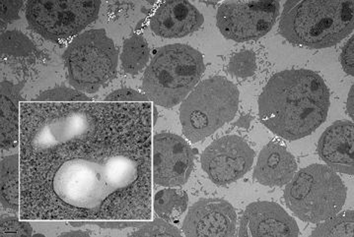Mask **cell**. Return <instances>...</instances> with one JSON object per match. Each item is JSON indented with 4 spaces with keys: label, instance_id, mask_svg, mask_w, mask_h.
I'll list each match as a JSON object with an SVG mask.
<instances>
[{
    "label": "cell",
    "instance_id": "4fadbf2b",
    "mask_svg": "<svg viewBox=\"0 0 354 237\" xmlns=\"http://www.w3.org/2000/svg\"><path fill=\"white\" fill-rule=\"evenodd\" d=\"M295 218L281 205L261 201L250 204L240 220L238 236H298Z\"/></svg>",
    "mask_w": 354,
    "mask_h": 237
},
{
    "label": "cell",
    "instance_id": "52a82bcc",
    "mask_svg": "<svg viewBox=\"0 0 354 237\" xmlns=\"http://www.w3.org/2000/svg\"><path fill=\"white\" fill-rule=\"evenodd\" d=\"M69 84L84 93L94 94L117 75L119 52L104 29L78 34L64 54Z\"/></svg>",
    "mask_w": 354,
    "mask_h": 237
},
{
    "label": "cell",
    "instance_id": "5bb4252c",
    "mask_svg": "<svg viewBox=\"0 0 354 237\" xmlns=\"http://www.w3.org/2000/svg\"><path fill=\"white\" fill-rule=\"evenodd\" d=\"M205 22L203 14L186 0L163 2L150 20L152 32L162 38H184L198 31Z\"/></svg>",
    "mask_w": 354,
    "mask_h": 237
},
{
    "label": "cell",
    "instance_id": "f546056e",
    "mask_svg": "<svg viewBox=\"0 0 354 237\" xmlns=\"http://www.w3.org/2000/svg\"><path fill=\"white\" fill-rule=\"evenodd\" d=\"M252 119H253V117L251 116H244L240 117L239 121L236 122L235 125L239 126V127L248 128L250 126V122L252 121Z\"/></svg>",
    "mask_w": 354,
    "mask_h": 237
},
{
    "label": "cell",
    "instance_id": "5b68a950",
    "mask_svg": "<svg viewBox=\"0 0 354 237\" xmlns=\"http://www.w3.org/2000/svg\"><path fill=\"white\" fill-rule=\"evenodd\" d=\"M239 90L222 76L201 81L183 101L180 121L187 140L200 142L234 118L239 107Z\"/></svg>",
    "mask_w": 354,
    "mask_h": 237
},
{
    "label": "cell",
    "instance_id": "2e32d148",
    "mask_svg": "<svg viewBox=\"0 0 354 237\" xmlns=\"http://www.w3.org/2000/svg\"><path fill=\"white\" fill-rule=\"evenodd\" d=\"M296 169L297 163L292 154L283 145L270 142L259 155L254 178L263 185L281 187L293 178Z\"/></svg>",
    "mask_w": 354,
    "mask_h": 237
},
{
    "label": "cell",
    "instance_id": "4dcf8cb0",
    "mask_svg": "<svg viewBox=\"0 0 354 237\" xmlns=\"http://www.w3.org/2000/svg\"><path fill=\"white\" fill-rule=\"evenodd\" d=\"M348 112L351 118H353V86L351 87V92H349L348 100Z\"/></svg>",
    "mask_w": 354,
    "mask_h": 237
},
{
    "label": "cell",
    "instance_id": "8992f818",
    "mask_svg": "<svg viewBox=\"0 0 354 237\" xmlns=\"http://www.w3.org/2000/svg\"><path fill=\"white\" fill-rule=\"evenodd\" d=\"M346 185L328 165H312L295 174L286 184V206L301 220L320 224L342 211Z\"/></svg>",
    "mask_w": 354,
    "mask_h": 237
},
{
    "label": "cell",
    "instance_id": "d6986e66",
    "mask_svg": "<svg viewBox=\"0 0 354 237\" xmlns=\"http://www.w3.org/2000/svg\"><path fill=\"white\" fill-rule=\"evenodd\" d=\"M149 57V47L141 34H134L124 41L120 62L127 74L136 75L140 73L147 68Z\"/></svg>",
    "mask_w": 354,
    "mask_h": 237
},
{
    "label": "cell",
    "instance_id": "484cf974",
    "mask_svg": "<svg viewBox=\"0 0 354 237\" xmlns=\"http://www.w3.org/2000/svg\"><path fill=\"white\" fill-rule=\"evenodd\" d=\"M33 229L28 222H22L17 218L4 217L0 220V236H32Z\"/></svg>",
    "mask_w": 354,
    "mask_h": 237
},
{
    "label": "cell",
    "instance_id": "9c48e42d",
    "mask_svg": "<svg viewBox=\"0 0 354 237\" xmlns=\"http://www.w3.org/2000/svg\"><path fill=\"white\" fill-rule=\"evenodd\" d=\"M279 8V1L223 2L217 11V27L228 40H259L274 27Z\"/></svg>",
    "mask_w": 354,
    "mask_h": 237
},
{
    "label": "cell",
    "instance_id": "7c38bea8",
    "mask_svg": "<svg viewBox=\"0 0 354 237\" xmlns=\"http://www.w3.org/2000/svg\"><path fill=\"white\" fill-rule=\"evenodd\" d=\"M237 214L232 205L219 198L201 199L187 212L182 225L186 236L231 237L236 236Z\"/></svg>",
    "mask_w": 354,
    "mask_h": 237
},
{
    "label": "cell",
    "instance_id": "d4e9b609",
    "mask_svg": "<svg viewBox=\"0 0 354 237\" xmlns=\"http://www.w3.org/2000/svg\"><path fill=\"white\" fill-rule=\"evenodd\" d=\"M129 236H180L182 232L170 223L157 218L153 222H142V224L134 227Z\"/></svg>",
    "mask_w": 354,
    "mask_h": 237
},
{
    "label": "cell",
    "instance_id": "7402d4cb",
    "mask_svg": "<svg viewBox=\"0 0 354 237\" xmlns=\"http://www.w3.org/2000/svg\"><path fill=\"white\" fill-rule=\"evenodd\" d=\"M0 50L6 56H28L36 50V45L22 32L6 31L2 32Z\"/></svg>",
    "mask_w": 354,
    "mask_h": 237
},
{
    "label": "cell",
    "instance_id": "f1b7e54d",
    "mask_svg": "<svg viewBox=\"0 0 354 237\" xmlns=\"http://www.w3.org/2000/svg\"><path fill=\"white\" fill-rule=\"evenodd\" d=\"M354 37H351V40L342 50L341 55V61L342 68L348 75H354Z\"/></svg>",
    "mask_w": 354,
    "mask_h": 237
},
{
    "label": "cell",
    "instance_id": "4316f807",
    "mask_svg": "<svg viewBox=\"0 0 354 237\" xmlns=\"http://www.w3.org/2000/svg\"><path fill=\"white\" fill-rule=\"evenodd\" d=\"M104 102L108 103H134L150 102L149 99L140 92L133 89H120L112 92L106 96Z\"/></svg>",
    "mask_w": 354,
    "mask_h": 237
},
{
    "label": "cell",
    "instance_id": "3957f363",
    "mask_svg": "<svg viewBox=\"0 0 354 237\" xmlns=\"http://www.w3.org/2000/svg\"><path fill=\"white\" fill-rule=\"evenodd\" d=\"M354 29L353 1H288L279 31L293 45L320 50L341 43Z\"/></svg>",
    "mask_w": 354,
    "mask_h": 237
},
{
    "label": "cell",
    "instance_id": "ba28073f",
    "mask_svg": "<svg viewBox=\"0 0 354 237\" xmlns=\"http://www.w3.org/2000/svg\"><path fill=\"white\" fill-rule=\"evenodd\" d=\"M101 1H28L25 16L33 31L54 43L66 41L98 18Z\"/></svg>",
    "mask_w": 354,
    "mask_h": 237
},
{
    "label": "cell",
    "instance_id": "ac0fdd59",
    "mask_svg": "<svg viewBox=\"0 0 354 237\" xmlns=\"http://www.w3.org/2000/svg\"><path fill=\"white\" fill-rule=\"evenodd\" d=\"M19 155L4 156L1 160L0 172V196L4 209L14 212L20 211L21 205V170Z\"/></svg>",
    "mask_w": 354,
    "mask_h": 237
},
{
    "label": "cell",
    "instance_id": "1f68e13d",
    "mask_svg": "<svg viewBox=\"0 0 354 237\" xmlns=\"http://www.w3.org/2000/svg\"><path fill=\"white\" fill-rule=\"evenodd\" d=\"M91 236V232H88V231H84L64 232V234H60V236Z\"/></svg>",
    "mask_w": 354,
    "mask_h": 237
},
{
    "label": "cell",
    "instance_id": "44dd1931",
    "mask_svg": "<svg viewBox=\"0 0 354 237\" xmlns=\"http://www.w3.org/2000/svg\"><path fill=\"white\" fill-rule=\"evenodd\" d=\"M353 211L337 214L334 217L324 220L312 232V236H353Z\"/></svg>",
    "mask_w": 354,
    "mask_h": 237
},
{
    "label": "cell",
    "instance_id": "cb8c5ba5",
    "mask_svg": "<svg viewBox=\"0 0 354 237\" xmlns=\"http://www.w3.org/2000/svg\"><path fill=\"white\" fill-rule=\"evenodd\" d=\"M228 73L235 77H251L257 70L256 54L252 50H242L231 57L228 64Z\"/></svg>",
    "mask_w": 354,
    "mask_h": 237
},
{
    "label": "cell",
    "instance_id": "603a6c76",
    "mask_svg": "<svg viewBox=\"0 0 354 237\" xmlns=\"http://www.w3.org/2000/svg\"><path fill=\"white\" fill-rule=\"evenodd\" d=\"M33 102L37 103H84L92 102V99L83 94L82 92L66 86L55 87L41 92Z\"/></svg>",
    "mask_w": 354,
    "mask_h": 237
},
{
    "label": "cell",
    "instance_id": "7a4b0ae2",
    "mask_svg": "<svg viewBox=\"0 0 354 237\" xmlns=\"http://www.w3.org/2000/svg\"><path fill=\"white\" fill-rule=\"evenodd\" d=\"M328 109L327 85L320 75L306 69L277 73L259 98L261 123L288 141L311 135L327 119Z\"/></svg>",
    "mask_w": 354,
    "mask_h": 237
},
{
    "label": "cell",
    "instance_id": "ffe728a7",
    "mask_svg": "<svg viewBox=\"0 0 354 237\" xmlns=\"http://www.w3.org/2000/svg\"><path fill=\"white\" fill-rule=\"evenodd\" d=\"M187 204L189 196L183 190L169 188L159 191L154 197L155 213L168 223H177L186 212Z\"/></svg>",
    "mask_w": 354,
    "mask_h": 237
},
{
    "label": "cell",
    "instance_id": "6da1fadb",
    "mask_svg": "<svg viewBox=\"0 0 354 237\" xmlns=\"http://www.w3.org/2000/svg\"><path fill=\"white\" fill-rule=\"evenodd\" d=\"M21 218H151V103H23Z\"/></svg>",
    "mask_w": 354,
    "mask_h": 237
},
{
    "label": "cell",
    "instance_id": "d6a6232c",
    "mask_svg": "<svg viewBox=\"0 0 354 237\" xmlns=\"http://www.w3.org/2000/svg\"><path fill=\"white\" fill-rule=\"evenodd\" d=\"M35 236H45L44 234H35Z\"/></svg>",
    "mask_w": 354,
    "mask_h": 237
},
{
    "label": "cell",
    "instance_id": "e0dca14e",
    "mask_svg": "<svg viewBox=\"0 0 354 237\" xmlns=\"http://www.w3.org/2000/svg\"><path fill=\"white\" fill-rule=\"evenodd\" d=\"M25 82L13 84L2 81L0 87V126L2 151L16 148L20 142V101L21 91Z\"/></svg>",
    "mask_w": 354,
    "mask_h": 237
},
{
    "label": "cell",
    "instance_id": "8fae6325",
    "mask_svg": "<svg viewBox=\"0 0 354 237\" xmlns=\"http://www.w3.org/2000/svg\"><path fill=\"white\" fill-rule=\"evenodd\" d=\"M153 181L165 187L182 186L187 183L194 165V153L184 138L173 133L154 136Z\"/></svg>",
    "mask_w": 354,
    "mask_h": 237
},
{
    "label": "cell",
    "instance_id": "83f0119b",
    "mask_svg": "<svg viewBox=\"0 0 354 237\" xmlns=\"http://www.w3.org/2000/svg\"><path fill=\"white\" fill-rule=\"evenodd\" d=\"M1 30L11 21L18 19V12L23 6V1H1Z\"/></svg>",
    "mask_w": 354,
    "mask_h": 237
},
{
    "label": "cell",
    "instance_id": "9a60e30c",
    "mask_svg": "<svg viewBox=\"0 0 354 237\" xmlns=\"http://www.w3.org/2000/svg\"><path fill=\"white\" fill-rule=\"evenodd\" d=\"M354 126L351 121L335 122L322 134L318 154L335 172L353 176Z\"/></svg>",
    "mask_w": 354,
    "mask_h": 237
},
{
    "label": "cell",
    "instance_id": "30bf717a",
    "mask_svg": "<svg viewBox=\"0 0 354 237\" xmlns=\"http://www.w3.org/2000/svg\"><path fill=\"white\" fill-rule=\"evenodd\" d=\"M254 150L243 138L227 135L212 142L201 155L203 169L212 183L228 185L239 181L253 165Z\"/></svg>",
    "mask_w": 354,
    "mask_h": 237
},
{
    "label": "cell",
    "instance_id": "277c9868",
    "mask_svg": "<svg viewBox=\"0 0 354 237\" xmlns=\"http://www.w3.org/2000/svg\"><path fill=\"white\" fill-rule=\"evenodd\" d=\"M205 70L196 48L174 43L159 48L143 75L142 90L150 102L164 107L182 103Z\"/></svg>",
    "mask_w": 354,
    "mask_h": 237
}]
</instances>
